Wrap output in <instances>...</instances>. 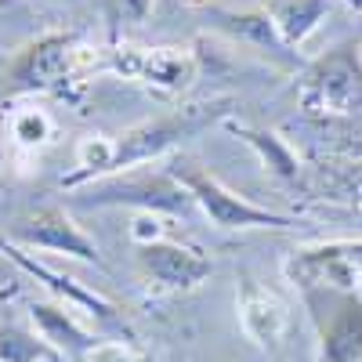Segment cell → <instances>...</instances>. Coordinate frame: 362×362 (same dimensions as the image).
<instances>
[{"label": "cell", "mask_w": 362, "mask_h": 362, "mask_svg": "<svg viewBox=\"0 0 362 362\" xmlns=\"http://www.w3.org/2000/svg\"><path fill=\"white\" fill-rule=\"evenodd\" d=\"M239 322H243L247 337L257 348H276L283 341V334H286L290 312H286L283 297L276 290L247 279L243 290H239Z\"/></svg>", "instance_id": "cell-8"}, {"label": "cell", "mask_w": 362, "mask_h": 362, "mask_svg": "<svg viewBox=\"0 0 362 362\" xmlns=\"http://www.w3.org/2000/svg\"><path fill=\"white\" fill-rule=\"evenodd\" d=\"M300 109L312 116H351L362 109V54L358 44H341L326 51L319 62L305 73L297 95Z\"/></svg>", "instance_id": "cell-2"}, {"label": "cell", "mask_w": 362, "mask_h": 362, "mask_svg": "<svg viewBox=\"0 0 362 362\" xmlns=\"http://www.w3.org/2000/svg\"><path fill=\"white\" fill-rule=\"evenodd\" d=\"M196 80V58L189 47H153L145 51L141 66V83L163 90V95H177Z\"/></svg>", "instance_id": "cell-12"}, {"label": "cell", "mask_w": 362, "mask_h": 362, "mask_svg": "<svg viewBox=\"0 0 362 362\" xmlns=\"http://www.w3.org/2000/svg\"><path fill=\"white\" fill-rule=\"evenodd\" d=\"M87 362H141V358L127 351L124 344H95L87 351Z\"/></svg>", "instance_id": "cell-21"}, {"label": "cell", "mask_w": 362, "mask_h": 362, "mask_svg": "<svg viewBox=\"0 0 362 362\" xmlns=\"http://www.w3.org/2000/svg\"><path fill=\"white\" fill-rule=\"evenodd\" d=\"M98 47L80 44L73 33H44L37 40L22 44L4 69V80L15 90H54L69 76L83 73L87 66H98Z\"/></svg>", "instance_id": "cell-1"}, {"label": "cell", "mask_w": 362, "mask_h": 362, "mask_svg": "<svg viewBox=\"0 0 362 362\" xmlns=\"http://www.w3.org/2000/svg\"><path fill=\"white\" fill-rule=\"evenodd\" d=\"M29 319H33L37 334L54 348V351H90L98 341L76 322L73 308L58 305V300H29Z\"/></svg>", "instance_id": "cell-10"}, {"label": "cell", "mask_w": 362, "mask_h": 362, "mask_svg": "<svg viewBox=\"0 0 362 362\" xmlns=\"http://www.w3.org/2000/svg\"><path fill=\"white\" fill-rule=\"evenodd\" d=\"M54 4H80V0H54Z\"/></svg>", "instance_id": "cell-24"}, {"label": "cell", "mask_w": 362, "mask_h": 362, "mask_svg": "<svg viewBox=\"0 0 362 362\" xmlns=\"http://www.w3.org/2000/svg\"><path fill=\"white\" fill-rule=\"evenodd\" d=\"M218 105H185L170 116H156V119H145V124L131 127L116 138V160L112 170H124V167H138L163 156L167 148H174L181 138H189L192 131H199L203 124H210L218 112Z\"/></svg>", "instance_id": "cell-4"}, {"label": "cell", "mask_w": 362, "mask_h": 362, "mask_svg": "<svg viewBox=\"0 0 362 362\" xmlns=\"http://www.w3.org/2000/svg\"><path fill=\"white\" fill-rule=\"evenodd\" d=\"M138 264H141L145 276L163 290H196L210 276V261L196 247L170 243V239L138 247Z\"/></svg>", "instance_id": "cell-7"}, {"label": "cell", "mask_w": 362, "mask_h": 362, "mask_svg": "<svg viewBox=\"0 0 362 362\" xmlns=\"http://www.w3.org/2000/svg\"><path fill=\"white\" fill-rule=\"evenodd\" d=\"M95 203H138L141 210H177L185 206L189 192L181 189L177 177H134L124 185H105V189H90Z\"/></svg>", "instance_id": "cell-9"}, {"label": "cell", "mask_w": 362, "mask_h": 362, "mask_svg": "<svg viewBox=\"0 0 362 362\" xmlns=\"http://www.w3.org/2000/svg\"><path fill=\"white\" fill-rule=\"evenodd\" d=\"M8 131H11V141H15V145H22V148H44V145L54 138V124H51V116H47L44 109H37V105L18 109V112L11 116Z\"/></svg>", "instance_id": "cell-18"}, {"label": "cell", "mask_w": 362, "mask_h": 362, "mask_svg": "<svg viewBox=\"0 0 362 362\" xmlns=\"http://www.w3.org/2000/svg\"><path fill=\"white\" fill-rule=\"evenodd\" d=\"M232 131L261 156L264 170H272V174L283 177V181H297V177H300V160H297V153H293V148H290L276 131H257V127H232Z\"/></svg>", "instance_id": "cell-15"}, {"label": "cell", "mask_w": 362, "mask_h": 362, "mask_svg": "<svg viewBox=\"0 0 362 362\" xmlns=\"http://www.w3.org/2000/svg\"><path fill=\"white\" fill-rule=\"evenodd\" d=\"M25 247H37V250H51V254H62V257H80L87 264H102V254L90 239L66 210L58 206H47V210H37L22 221V228L15 232Z\"/></svg>", "instance_id": "cell-6"}, {"label": "cell", "mask_w": 362, "mask_h": 362, "mask_svg": "<svg viewBox=\"0 0 362 362\" xmlns=\"http://www.w3.org/2000/svg\"><path fill=\"white\" fill-rule=\"evenodd\" d=\"M348 8H355V11H362V0H344Z\"/></svg>", "instance_id": "cell-23"}, {"label": "cell", "mask_w": 362, "mask_h": 362, "mask_svg": "<svg viewBox=\"0 0 362 362\" xmlns=\"http://www.w3.org/2000/svg\"><path fill=\"white\" fill-rule=\"evenodd\" d=\"M286 276L305 290H355L362 286V239L297 250L286 261Z\"/></svg>", "instance_id": "cell-5"}, {"label": "cell", "mask_w": 362, "mask_h": 362, "mask_svg": "<svg viewBox=\"0 0 362 362\" xmlns=\"http://www.w3.org/2000/svg\"><path fill=\"white\" fill-rule=\"evenodd\" d=\"M214 18H218V25L225 29V33H232L235 40H243V44L264 51V54H286L290 51L279 37V29L264 15V8L261 11H218Z\"/></svg>", "instance_id": "cell-14"}, {"label": "cell", "mask_w": 362, "mask_h": 362, "mask_svg": "<svg viewBox=\"0 0 362 362\" xmlns=\"http://www.w3.org/2000/svg\"><path fill=\"white\" fill-rule=\"evenodd\" d=\"M362 358V305L344 300L341 312L322 326V362H358Z\"/></svg>", "instance_id": "cell-13"}, {"label": "cell", "mask_w": 362, "mask_h": 362, "mask_svg": "<svg viewBox=\"0 0 362 362\" xmlns=\"http://www.w3.org/2000/svg\"><path fill=\"white\" fill-rule=\"evenodd\" d=\"M189 4H210V0H189Z\"/></svg>", "instance_id": "cell-25"}, {"label": "cell", "mask_w": 362, "mask_h": 362, "mask_svg": "<svg viewBox=\"0 0 362 362\" xmlns=\"http://www.w3.org/2000/svg\"><path fill=\"white\" fill-rule=\"evenodd\" d=\"M181 189L189 192V199H196L203 206V214L214 221L218 228H293V218H283L268 206H257L243 196H235L232 189H225L214 174L206 170H177Z\"/></svg>", "instance_id": "cell-3"}, {"label": "cell", "mask_w": 362, "mask_h": 362, "mask_svg": "<svg viewBox=\"0 0 362 362\" xmlns=\"http://www.w3.org/2000/svg\"><path fill=\"white\" fill-rule=\"evenodd\" d=\"M131 239H134L138 247L160 243V239H163V225H160V218H156V210H141V214L134 218V225H131Z\"/></svg>", "instance_id": "cell-19"}, {"label": "cell", "mask_w": 362, "mask_h": 362, "mask_svg": "<svg viewBox=\"0 0 362 362\" xmlns=\"http://www.w3.org/2000/svg\"><path fill=\"white\" fill-rule=\"evenodd\" d=\"M4 279H8V261L0 257V283H4Z\"/></svg>", "instance_id": "cell-22"}, {"label": "cell", "mask_w": 362, "mask_h": 362, "mask_svg": "<svg viewBox=\"0 0 362 362\" xmlns=\"http://www.w3.org/2000/svg\"><path fill=\"white\" fill-rule=\"evenodd\" d=\"M264 15L279 29L286 47H300L329 15V0H268Z\"/></svg>", "instance_id": "cell-11"}, {"label": "cell", "mask_w": 362, "mask_h": 362, "mask_svg": "<svg viewBox=\"0 0 362 362\" xmlns=\"http://www.w3.org/2000/svg\"><path fill=\"white\" fill-rule=\"evenodd\" d=\"M112 160H116V138H105V134H87L80 145H76V174L66 181V185H76V181L90 177V174H109L112 170Z\"/></svg>", "instance_id": "cell-17"}, {"label": "cell", "mask_w": 362, "mask_h": 362, "mask_svg": "<svg viewBox=\"0 0 362 362\" xmlns=\"http://www.w3.org/2000/svg\"><path fill=\"white\" fill-rule=\"evenodd\" d=\"M153 4H156V0H109L112 15L124 18V22H141V18H148Z\"/></svg>", "instance_id": "cell-20"}, {"label": "cell", "mask_w": 362, "mask_h": 362, "mask_svg": "<svg viewBox=\"0 0 362 362\" xmlns=\"http://www.w3.org/2000/svg\"><path fill=\"white\" fill-rule=\"evenodd\" d=\"M62 351H54L40 334L15 326V322H0V362H58Z\"/></svg>", "instance_id": "cell-16"}]
</instances>
